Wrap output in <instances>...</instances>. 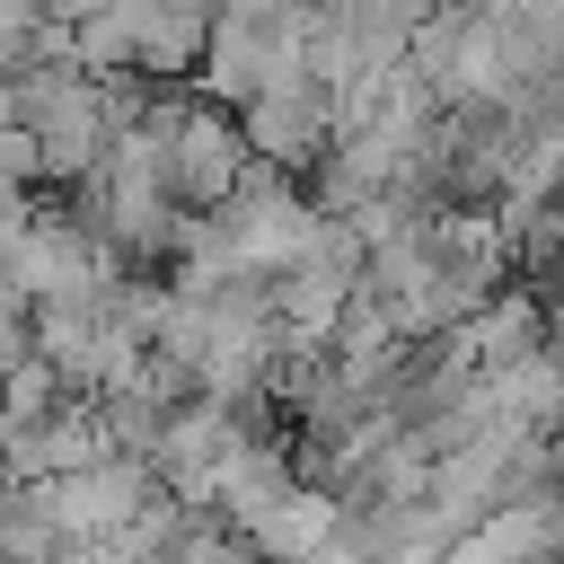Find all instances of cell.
Instances as JSON below:
<instances>
[{
  "label": "cell",
  "mask_w": 564,
  "mask_h": 564,
  "mask_svg": "<svg viewBox=\"0 0 564 564\" xmlns=\"http://www.w3.org/2000/svg\"><path fill=\"white\" fill-rule=\"evenodd\" d=\"M458 361L467 370H511V361H529V352H546V308L529 300V291H494L458 335Z\"/></svg>",
  "instance_id": "cell-3"
},
{
  "label": "cell",
  "mask_w": 564,
  "mask_h": 564,
  "mask_svg": "<svg viewBox=\"0 0 564 564\" xmlns=\"http://www.w3.org/2000/svg\"><path fill=\"white\" fill-rule=\"evenodd\" d=\"M238 167H247V141H238V115H220V106H203V97H185V115H176V132L159 141V176H167V194H176V212H212L229 185H238Z\"/></svg>",
  "instance_id": "cell-1"
},
{
  "label": "cell",
  "mask_w": 564,
  "mask_h": 564,
  "mask_svg": "<svg viewBox=\"0 0 564 564\" xmlns=\"http://www.w3.org/2000/svg\"><path fill=\"white\" fill-rule=\"evenodd\" d=\"M238 141H247V159H264V167H282V176L317 167V159H326V88H317L308 70L256 88V97L238 106Z\"/></svg>",
  "instance_id": "cell-2"
}]
</instances>
